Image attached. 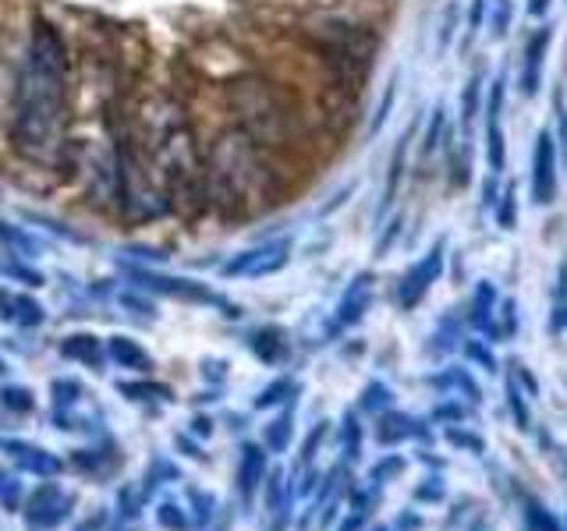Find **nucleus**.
<instances>
[{
  "instance_id": "obj_10",
  "label": "nucleus",
  "mask_w": 567,
  "mask_h": 531,
  "mask_svg": "<svg viewBox=\"0 0 567 531\" xmlns=\"http://www.w3.org/2000/svg\"><path fill=\"white\" fill-rule=\"evenodd\" d=\"M68 510H71V500L68 496L58 489V486H43L40 492L32 496V503H29V518L35 521V524H47V528H53V524H61L64 518H68Z\"/></svg>"
},
{
  "instance_id": "obj_1",
  "label": "nucleus",
  "mask_w": 567,
  "mask_h": 531,
  "mask_svg": "<svg viewBox=\"0 0 567 531\" xmlns=\"http://www.w3.org/2000/svg\"><path fill=\"white\" fill-rule=\"evenodd\" d=\"M71 124L68 50L58 29L35 22L14 88V149L32 164H58Z\"/></svg>"
},
{
  "instance_id": "obj_27",
  "label": "nucleus",
  "mask_w": 567,
  "mask_h": 531,
  "mask_svg": "<svg viewBox=\"0 0 567 531\" xmlns=\"http://www.w3.org/2000/svg\"><path fill=\"white\" fill-rule=\"evenodd\" d=\"M436 383H447V386H457V389H465V394H468V400H472V404H478V400H483V397H478V386H475V379L468 376L465 368H451L447 376H443V379H436Z\"/></svg>"
},
{
  "instance_id": "obj_40",
  "label": "nucleus",
  "mask_w": 567,
  "mask_h": 531,
  "mask_svg": "<svg viewBox=\"0 0 567 531\" xmlns=\"http://www.w3.org/2000/svg\"><path fill=\"white\" fill-rule=\"evenodd\" d=\"M549 11V0H528V14L532 18H539V14H546Z\"/></svg>"
},
{
  "instance_id": "obj_12",
  "label": "nucleus",
  "mask_w": 567,
  "mask_h": 531,
  "mask_svg": "<svg viewBox=\"0 0 567 531\" xmlns=\"http://www.w3.org/2000/svg\"><path fill=\"white\" fill-rule=\"evenodd\" d=\"M0 447L11 450V457H14L25 471H35V475H58V471H61V460H58V457H50V454H43V450L29 447V442H0Z\"/></svg>"
},
{
  "instance_id": "obj_38",
  "label": "nucleus",
  "mask_w": 567,
  "mask_h": 531,
  "mask_svg": "<svg viewBox=\"0 0 567 531\" xmlns=\"http://www.w3.org/2000/svg\"><path fill=\"white\" fill-rule=\"evenodd\" d=\"M489 8V0H472V14H468V40L472 35H478V29H483V14Z\"/></svg>"
},
{
  "instance_id": "obj_28",
  "label": "nucleus",
  "mask_w": 567,
  "mask_h": 531,
  "mask_svg": "<svg viewBox=\"0 0 567 531\" xmlns=\"http://www.w3.org/2000/svg\"><path fill=\"white\" fill-rule=\"evenodd\" d=\"M288 394H295V383H291V379H277L274 386H266V389H262V397H259L256 404H259V407H270V404L288 400Z\"/></svg>"
},
{
  "instance_id": "obj_3",
  "label": "nucleus",
  "mask_w": 567,
  "mask_h": 531,
  "mask_svg": "<svg viewBox=\"0 0 567 531\" xmlns=\"http://www.w3.org/2000/svg\"><path fill=\"white\" fill-rule=\"evenodd\" d=\"M117 185L132 220H153L167 209V191L153 170V159L132 138L117 153Z\"/></svg>"
},
{
  "instance_id": "obj_43",
  "label": "nucleus",
  "mask_w": 567,
  "mask_h": 531,
  "mask_svg": "<svg viewBox=\"0 0 567 531\" xmlns=\"http://www.w3.org/2000/svg\"><path fill=\"white\" fill-rule=\"evenodd\" d=\"M472 531H486V528H478V524H475V528H472Z\"/></svg>"
},
{
  "instance_id": "obj_11",
  "label": "nucleus",
  "mask_w": 567,
  "mask_h": 531,
  "mask_svg": "<svg viewBox=\"0 0 567 531\" xmlns=\"http://www.w3.org/2000/svg\"><path fill=\"white\" fill-rule=\"evenodd\" d=\"M412 436H425L430 433L422 429V421H415L412 415H401V412H386L377 425V439L380 442H401V439H412Z\"/></svg>"
},
{
  "instance_id": "obj_32",
  "label": "nucleus",
  "mask_w": 567,
  "mask_h": 531,
  "mask_svg": "<svg viewBox=\"0 0 567 531\" xmlns=\"http://www.w3.org/2000/svg\"><path fill=\"white\" fill-rule=\"evenodd\" d=\"M404 471V457H386V460H380L377 468H372V482H386V478H394V475H401Z\"/></svg>"
},
{
  "instance_id": "obj_9",
  "label": "nucleus",
  "mask_w": 567,
  "mask_h": 531,
  "mask_svg": "<svg viewBox=\"0 0 567 531\" xmlns=\"http://www.w3.org/2000/svg\"><path fill=\"white\" fill-rule=\"evenodd\" d=\"M369 301H372V277L369 273H359L351 280V288L344 291L341 298V305H337V330H344V326H354L359 319L369 312Z\"/></svg>"
},
{
  "instance_id": "obj_4",
  "label": "nucleus",
  "mask_w": 567,
  "mask_h": 531,
  "mask_svg": "<svg viewBox=\"0 0 567 531\" xmlns=\"http://www.w3.org/2000/svg\"><path fill=\"white\" fill-rule=\"evenodd\" d=\"M557 199V142L554 132H539L532 146V202L549 206Z\"/></svg>"
},
{
  "instance_id": "obj_20",
  "label": "nucleus",
  "mask_w": 567,
  "mask_h": 531,
  "mask_svg": "<svg viewBox=\"0 0 567 531\" xmlns=\"http://www.w3.org/2000/svg\"><path fill=\"white\" fill-rule=\"evenodd\" d=\"M478 96H483V75H475L468 79V85H465V96H461V121H465V135H472V124H475V117H478Z\"/></svg>"
},
{
  "instance_id": "obj_30",
  "label": "nucleus",
  "mask_w": 567,
  "mask_h": 531,
  "mask_svg": "<svg viewBox=\"0 0 567 531\" xmlns=\"http://www.w3.org/2000/svg\"><path fill=\"white\" fill-rule=\"evenodd\" d=\"M359 447H362V429L354 415H344V454L348 457H359Z\"/></svg>"
},
{
  "instance_id": "obj_15",
  "label": "nucleus",
  "mask_w": 567,
  "mask_h": 531,
  "mask_svg": "<svg viewBox=\"0 0 567 531\" xmlns=\"http://www.w3.org/2000/svg\"><path fill=\"white\" fill-rule=\"evenodd\" d=\"M61 351L68 354V358H75L89 368H100L103 365V344L96 341V336H89V333H75V336H68V341L61 344Z\"/></svg>"
},
{
  "instance_id": "obj_29",
  "label": "nucleus",
  "mask_w": 567,
  "mask_h": 531,
  "mask_svg": "<svg viewBox=\"0 0 567 531\" xmlns=\"http://www.w3.org/2000/svg\"><path fill=\"white\" fill-rule=\"evenodd\" d=\"M390 404V389L383 383H369L365 386V394H362V407L365 412H380V407Z\"/></svg>"
},
{
  "instance_id": "obj_31",
  "label": "nucleus",
  "mask_w": 567,
  "mask_h": 531,
  "mask_svg": "<svg viewBox=\"0 0 567 531\" xmlns=\"http://www.w3.org/2000/svg\"><path fill=\"white\" fill-rule=\"evenodd\" d=\"M156 521L164 524V528H171V531H185V528H188L185 513L177 510L174 503H164V507H159V510H156Z\"/></svg>"
},
{
  "instance_id": "obj_13",
  "label": "nucleus",
  "mask_w": 567,
  "mask_h": 531,
  "mask_svg": "<svg viewBox=\"0 0 567 531\" xmlns=\"http://www.w3.org/2000/svg\"><path fill=\"white\" fill-rule=\"evenodd\" d=\"M262 475H266V454L248 442V447L241 450V468H238V489H241L245 500H252V492L262 482Z\"/></svg>"
},
{
  "instance_id": "obj_7",
  "label": "nucleus",
  "mask_w": 567,
  "mask_h": 531,
  "mask_svg": "<svg viewBox=\"0 0 567 531\" xmlns=\"http://www.w3.org/2000/svg\"><path fill=\"white\" fill-rule=\"evenodd\" d=\"M501 111H504V79H496L489 88V103H486V159L489 170L501 174L504 170V128H501Z\"/></svg>"
},
{
  "instance_id": "obj_37",
  "label": "nucleus",
  "mask_w": 567,
  "mask_h": 531,
  "mask_svg": "<svg viewBox=\"0 0 567 531\" xmlns=\"http://www.w3.org/2000/svg\"><path fill=\"white\" fill-rule=\"evenodd\" d=\"M433 418H436V421H451V425H454V421L465 418V407L454 404V400H447V404H440V407H436Z\"/></svg>"
},
{
  "instance_id": "obj_6",
  "label": "nucleus",
  "mask_w": 567,
  "mask_h": 531,
  "mask_svg": "<svg viewBox=\"0 0 567 531\" xmlns=\"http://www.w3.org/2000/svg\"><path fill=\"white\" fill-rule=\"evenodd\" d=\"M288 256H291V241L280 238V241L256 248V252H245L238 262L227 266V273L230 277H270L280 266H288Z\"/></svg>"
},
{
  "instance_id": "obj_41",
  "label": "nucleus",
  "mask_w": 567,
  "mask_h": 531,
  "mask_svg": "<svg viewBox=\"0 0 567 531\" xmlns=\"http://www.w3.org/2000/svg\"><path fill=\"white\" fill-rule=\"evenodd\" d=\"M419 524H422V521L415 518V513H404V518L398 521V528H401V531H412V528H419Z\"/></svg>"
},
{
  "instance_id": "obj_2",
  "label": "nucleus",
  "mask_w": 567,
  "mask_h": 531,
  "mask_svg": "<svg viewBox=\"0 0 567 531\" xmlns=\"http://www.w3.org/2000/svg\"><path fill=\"white\" fill-rule=\"evenodd\" d=\"M266 195H270V170H266L252 135L241 128L227 132L203 167V199L230 217H241V212H256Z\"/></svg>"
},
{
  "instance_id": "obj_25",
  "label": "nucleus",
  "mask_w": 567,
  "mask_h": 531,
  "mask_svg": "<svg viewBox=\"0 0 567 531\" xmlns=\"http://www.w3.org/2000/svg\"><path fill=\"white\" fill-rule=\"evenodd\" d=\"M266 442H270V450H284V447H288V442H291V412L288 415H280L274 425H270V429H266Z\"/></svg>"
},
{
  "instance_id": "obj_21",
  "label": "nucleus",
  "mask_w": 567,
  "mask_h": 531,
  "mask_svg": "<svg viewBox=\"0 0 567 531\" xmlns=\"http://www.w3.org/2000/svg\"><path fill=\"white\" fill-rule=\"evenodd\" d=\"M496 227H501V230L518 227V195H514V185H507L501 191V206H496Z\"/></svg>"
},
{
  "instance_id": "obj_36",
  "label": "nucleus",
  "mask_w": 567,
  "mask_h": 531,
  "mask_svg": "<svg viewBox=\"0 0 567 531\" xmlns=\"http://www.w3.org/2000/svg\"><path fill=\"white\" fill-rule=\"evenodd\" d=\"M440 128H443V106H436V111H433L430 132H425V153H433L440 146Z\"/></svg>"
},
{
  "instance_id": "obj_42",
  "label": "nucleus",
  "mask_w": 567,
  "mask_h": 531,
  "mask_svg": "<svg viewBox=\"0 0 567 531\" xmlns=\"http://www.w3.org/2000/svg\"><path fill=\"white\" fill-rule=\"evenodd\" d=\"M560 138H564V153H567V111H560Z\"/></svg>"
},
{
  "instance_id": "obj_33",
  "label": "nucleus",
  "mask_w": 567,
  "mask_h": 531,
  "mask_svg": "<svg viewBox=\"0 0 567 531\" xmlns=\"http://www.w3.org/2000/svg\"><path fill=\"white\" fill-rule=\"evenodd\" d=\"M465 351H468V358H472V362H478L486 372H496V358H493V351H489V347H483L478 341H468V344H465Z\"/></svg>"
},
{
  "instance_id": "obj_23",
  "label": "nucleus",
  "mask_w": 567,
  "mask_h": 531,
  "mask_svg": "<svg viewBox=\"0 0 567 531\" xmlns=\"http://www.w3.org/2000/svg\"><path fill=\"white\" fill-rule=\"evenodd\" d=\"M121 394L132 400H167L171 389L159 383H121Z\"/></svg>"
},
{
  "instance_id": "obj_35",
  "label": "nucleus",
  "mask_w": 567,
  "mask_h": 531,
  "mask_svg": "<svg viewBox=\"0 0 567 531\" xmlns=\"http://www.w3.org/2000/svg\"><path fill=\"white\" fill-rule=\"evenodd\" d=\"M415 500L440 503V500H443V482H440V478H425V486L415 489Z\"/></svg>"
},
{
  "instance_id": "obj_24",
  "label": "nucleus",
  "mask_w": 567,
  "mask_h": 531,
  "mask_svg": "<svg viewBox=\"0 0 567 531\" xmlns=\"http://www.w3.org/2000/svg\"><path fill=\"white\" fill-rule=\"evenodd\" d=\"M511 18H514L511 0H493V22H489V35H493V40H504L507 29H511Z\"/></svg>"
},
{
  "instance_id": "obj_14",
  "label": "nucleus",
  "mask_w": 567,
  "mask_h": 531,
  "mask_svg": "<svg viewBox=\"0 0 567 531\" xmlns=\"http://www.w3.org/2000/svg\"><path fill=\"white\" fill-rule=\"evenodd\" d=\"M493 309H496V288H493L489 280H483V283L475 288V298H472V326H475V330H486L489 336H496Z\"/></svg>"
},
{
  "instance_id": "obj_26",
  "label": "nucleus",
  "mask_w": 567,
  "mask_h": 531,
  "mask_svg": "<svg viewBox=\"0 0 567 531\" xmlns=\"http://www.w3.org/2000/svg\"><path fill=\"white\" fill-rule=\"evenodd\" d=\"M447 442H454V447H461V450H472V454H486V439H478V436H472V433H465L461 425H447Z\"/></svg>"
},
{
  "instance_id": "obj_5",
  "label": "nucleus",
  "mask_w": 567,
  "mask_h": 531,
  "mask_svg": "<svg viewBox=\"0 0 567 531\" xmlns=\"http://www.w3.org/2000/svg\"><path fill=\"white\" fill-rule=\"evenodd\" d=\"M440 273H443V241H436L430 248V256L419 259L412 270L401 277V283H398V305L401 309H415L419 301L425 298V291H430L433 283L440 280Z\"/></svg>"
},
{
  "instance_id": "obj_34",
  "label": "nucleus",
  "mask_w": 567,
  "mask_h": 531,
  "mask_svg": "<svg viewBox=\"0 0 567 531\" xmlns=\"http://www.w3.org/2000/svg\"><path fill=\"white\" fill-rule=\"evenodd\" d=\"M0 397H4V404L14 407V412H32V394H29V389H4Z\"/></svg>"
},
{
  "instance_id": "obj_44",
  "label": "nucleus",
  "mask_w": 567,
  "mask_h": 531,
  "mask_svg": "<svg viewBox=\"0 0 567 531\" xmlns=\"http://www.w3.org/2000/svg\"><path fill=\"white\" fill-rule=\"evenodd\" d=\"M564 531H567V521H564Z\"/></svg>"
},
{
  "instance_id": "obj_22",
  "label": "nucleus",
  "mask_w": 567,
  "mask_h": 531,
  "mask_svg": "<svg viewBox=\"0 0 567 531\" xmlns=\"http://www.w3.org/2000/svg\"><path fill=\"white\" fill-rule=\"evenodd\" d=\"M507 407H511V415H514V425H518L522 433L532 429V418H528V404H525V394L518 389V383L507 379Z\"/></svg>"
},
{
  "instance_id": "obj_19",
  "label": "nucleus",
  "mask_w": 567,
  "mask_h": 531,
  "mask_svg": "<svg viewBox=\"0 0 567 531\" xmlns=\"http://www.w3.org/2000/svg\"><path fill=\"white\" fill-rule=\"evenodd\" d=\"M404 164H408V135L398 142L394 159H390V177H386V188H383V206L394 202V195L401 188V177H404Z\"/></svg>"
},
{
  "instance_id": "obj_16",
  "label": "nucleus",
  "mask_w": 567,
  "mask_h": 531,
  "mask_svg": "<svg viewBox=\"0 0 567 531\" xmlns=\"http://www.w3.org/2000/svg\"><path fill=\"white\" fill-rule=\"evenodd\" d=\"M111 358L121 362L124 368H150V354L142 351L128 336H114L111 341Z\"/></svg>"
},
{
  "instance_id": "obj_17",
  "label": "nucleus",
  "mask_w": 567,
  "mask_h": 531,
  "mask_svg": "<svg viewBox=\"0 0 567 531\" xmlns=\"http://www.w3.org/2000/svg\"><path fill=\"white\" fill-rule=\"evenodd\" d=\"M252 351L259 354L262 362H284V354H288V344H284V333L280 330H259L256 341H252Z\"/></svg>"
},
{
  "instance_id": "obj_8",
  "label": "nucleus",
  "mask_w": 567,
  "mask_h": 531,
  "mask_svg": "<svg viewBox=\"0 0 567 531\" xmlns=\"http://www.w3.org/2000/svg\"><path fill=\"white\" fill-rule=\"evenodd\" d=\"M549 40H554V29H549V25H543L539 32H532V35H528V43H525V61H522V93H525V96H536V93H539Z\"/></svg>"
},
{
  "instance_id": "obj_18",
  "label": "nucleus",
  "mask_w": 567,
  "mask_h": 531,
  "mask_svg": "<svg viewBox=\"0 0 567 531\" xmlns=\"http://www.w3.org/2000/svg\"><path fill=\"white\" fill-rule=\"evenodd\" d=\"M525 528L528 531H564V521L554 518V510L539 500H525Z\"/></svg>"
},
{
  "instance_id": "obj_39",
  "label": "nucleus",
  "mask_w": 567,
  "mask_h": 531,
  "mask_svg": "<svg viewBox=\"0 0 567 531\" xmlns=\"http://www.w3.org/2000/svg\"><path fill=\"white\" fill-rule=\"evenodd\" d=\"M514 312H518V305H514V298L511 301H504V330H518V315H514Z\"/></svg>"
}]
</instances>
